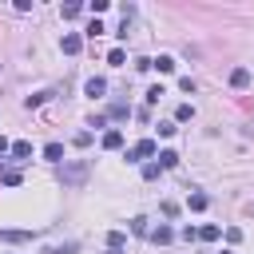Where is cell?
<instances>
[{
  "mask_svg": "<svg viewBox=\"0 0 254 254\" xmlns=\"http://www.w3.org/2000/svg\"><path fill=\"white\" fill-rule=\"evenodd\" d=\"M250 83V67H234L230 71V87H246Z\"/></svg>",
  "mask_w": 254,
  "mask_h": 254,
  "instance_id": "cell-8",
  "label": "cell"
},
{
  "mask_svg": "<svg viewBox=\"0 0 254 254\" xmlns=\"http://www.w3.org/2000/svg\"><path fill=\"white\" fill-rule=\"evenodd\" d=\"M4 151H12V143H8L4 135H0V155H4Z\"/></svg>",
  "mask_w": 254,
  "mask_h": 254,
  "instance_id": "cell-28",
  "label": "cell"
},
{
  "mask_svg": "<svg viewBox=\"0 0 254 254\" xmlns=\"http://www.w3.org/2000/svg\"><path fill=\"white\" fill-rule=\"evenodd\" d=\"M143 179H159V163H147L143 167Z\"/></svg>",
  "mask_w": 254,
  "mask_h": 254,
  "instance_id": "cell-27",
  "label": "cell"
},
{
  "mask_svg": "<svg viewBox=\"0 0 254 254\" xmlns=\"http://www.w3.org/2000/svg\"><path fill=\"white\" fill-rule=\"evenodd\" d=\"M218 234H222V230H218L214 222H206V226H198V238H202V242H214Z\"/></svg>",
  "mask_w": 254,
  "mask_h": 254,
  "instance_id": "cell-14",
  "label": "cell"
},
{
  "mask_svg": "<svg viewBox=\"0 0 254 254\" xmlns=\"http://www.w3.org/2000/svg\"><path fill=\"white\" fill-rule=\"evenodd\" d=\"M222 254H234V250H222Z\"/></svg>",
  "mask_w": 254,
  "mask_h": 254,
  "instance_id": "cell-29",
  "label": "cell"
},
{
  "mask_svg": "<svg viewBox=\"0 0 254 254\" xmlns=\"http://www.w3.org/2000/svg\"><path fill=\"white\" fill-rule=\"evenodd\" d=\"M171 167H179V155L175 151H159V171H171Z\"/></svg>",
  "mask_w": 254,
  "mask_h": 254,
  "instance_id": "cell-10",
  "label": "cell"
},
{
  "mask_svg": "<svg viewBox=\"0 0 254 254\" xmlns=\"http://www.w3.org/2000/svg\"><path fill=\"white\" fill-rule=\"evenodd\" d=\"M147 155H155V143H151V139H139V143L127 151V163H139V159H147Z\"/></svg>",
  "mask_w": 254,
  "mask_h": 254,
  "instance_id": "cell-2",
  "label": "cell"
},
{
  "mask_svg": "<svg viewBox=\"0 0 254 254\" xmlns=\"http://www.w3.org/2000/svg\"><path fill=\"white\" fill-rule=\"evenodd\" d=\"M175 119H179V123L194 119V107H190V103H179V107H175Z\"/></svg>",
  "mask_w": 254,
  "mask_h": 254,
  "instance_id": "cell-15",
  "label": "cell"
},
{
  "mask_svg": "<svg viewBox=\"0 0 254 254\" xmlns=\"http://www.w3.org/2000/svg\"><path fill=\"white\" fill-rule=\"evenodd\" d=\"M187 202H190V210H206V206H210V198H206L202 190H194V194H190Z\"/></svg>",
  "mask_w": 254,
  "mask_h": 254,
  "instance_id": "cell-13",
  "label": "cell"
},
{
  "mask_svg": "<svg viewBox=\"0 0 254 254\" xmlns=\"http://www.w3.org/2000/svg\"><path fill=\"white\" fill-rule=\"evenodd\" d=\"M107 246H111V254L123 250V246H127V234H123V230H111V234H107Z\"/></svg>",
  "mask_w": 254,
  "mask_h": 254,
  "instance_id": "cell-11",
  "label": "cell"
},
{
  "mask_svg": "<svg viewBox=\"0 0 254 254\" xmlns=\"http://www.w3.org/2000/svg\"><path fill=\"white\" fill-rule=\"evenodd\" d=\"M123 147V131H103V151H119Z\"/></svg>",
  "mask_w": 254,
  "mask_h": 254,
  "instance_id": "cell-6",
  "label": "cell"
},
{
  "mask_svg": "<svg viewBox=\"0 0 254 254\" xmlns=\"http://www.w3.org/2000/svg\"><path fill=\"white\" fill-rule=\"evenodd\" d=\"M83 91H87V95H91V99H99V95H103V91H107V79H99V75H91V79H87V83H83Z\"/></svg>",
  "mask_w": 254,
  "mask_h": 254,
  "instance_id": "cell-4",
  "label": "cell"
},
{
  "mask_svg": "<svg viewBox=\"0 0 254 254\" xmlns=\"http://www.w3.org/2000/svg\"><path fill=\"white\" fill-rule=\"evenodd\" d=\"M60 48H64V56H79V48H83V36H75V32H67V36L60 40Z\"/></svg>",
  "mask_w": 254,
  "mask_h": 254,
  "instance_id": "cell-3",
  "label": "cell"
},
{
  "mask_svg": "<svg viewBox=\"0 0 254 254\" xmlns=\"http://www.w3.org/2000/svg\"><path fill=\"white\" fill-rule=\"evenodd\" d=\"M179 87H183V91H187V95H194V91H198V83H194V79H190V75H183V79H179Z\"/></svg>",
  "mask_w": 254,
  "mask_h": 254,
  "instance_id": "cell-23",
  "label": "cell"
},
{
  "mask_svg": "<svg viewBox=\"0 0 254 254\" xmlns=\"http://www.w3.org/2000/svg\"><path fill=\"white\" fill-rule=\"evenodd\" d=\"M127 115H131L127 103H115V107H111V119H127Z\"/></svg>",
  "mask_w": 254,
  "mask_h": 254,
  "instance_id": "cell-24",
  "label": "cell"
},
{
  "mask_svg": "<svg viewBox=\"0 0 254 254\" xmlns=\"http://www.w3.org/2000/svg\"><path fill=\"white\" fill-rule=\"evenodd\" d=\"M87 175H91V171H87V163H83V159H75V163H64V167H60V183H64V187H83V183H87Z\"/></svg>",
  "mask_w": 254,
  "mask_h": 254,
  "instance_id": "cell-1",
  "label": "cell"
},
{
  "mask_svg": "<svg viewBox=\"0 0 254 254\" xmlns=\"http://www.w3.org/2000/svg\"><path fill=\"white\" fill-rule=\"evenodd\" d=\"M79 12H83V4H79V0H71V4H64V8H60V16H64V20H75Z\"/></svg>",
  "mask_w": 254,
  "mask_h": 254,
  "instance_id": "cell-12",
  "label": "cell"
},
{
  "mask_svg": "<svg viewBox=\"0 0 254 254\" xmlns=\"http://www.w3.org/2000/svg\"><path fill=\"white\" fill-rule=\"evenodd\" d=\"M123 60H127V52H123V48H111V52H107V64H115V67H119Z\"/></svg>",
  "mask_w": 254,
  "mask_h": 254,
  "instance_id": "cell-20",
  "label": "cell"
},
{
  "mask_svg": "<svg viewBox=\"0 0 254 254\" xmlns=\"http://www.w3.org/2000/svg\"><path fill=\"white\" fill-rule=\"evenodd\" d=\"M44 159L48 163H64V143H48L44 147Z\"/></svg>",
  "mask_w": 254,
  "mask_h": 254,
  "instance_id": "cell-9",
  "label": "cell"
},
{
  "mask_svg": "<svg viewBox=\"0 0 254 254\" xmlns=\"http://www.w3.org/2000/svg\"><path fill=\"white\" fill-rule=\"evenodd\" d=\"M151 67H159V71H175V60H171V56H159V60H151Z\"/></svg>",
  "mask_w": 254,
  "mask_h": 254,
  "instance_id": "cell-17",
  "label": "cell"
},
{
  "mask_svg": "<svg viewBox=\"0 0 254 254\" xmlns=\"http://www.w3.org/2000/svg\"><path fill=\"white\" fill-rule=\"evenodd\" d=\"M0 183H4V187H20V171H4Z\"/></svg>",
  "mask_w": 254,
  "mask_h": 254,
  "instance_id": "cell-22",
  "label": "cell"
},
{
  "mask_svg": "<svg viewBox=\"0 0 254 254\" xmlns=\"http://www.w3.org/2000/svg\"><path fill=\"white\" fill-rule=\"evenodd\" d=\"M131 230H135V234H147V218H143V214H139V218H131Z\"/></svg>",
  "mask_w": 254,
  "mask_h": 254,
  "instance_id": "cell-25",
  "label": "cell"
},
{
  "mask_svg": "<svg viewBox=\"0 0 254 254\" xmlns=\"http://www.w3.org/2000/svg\"><path fill=\"white\" fill-rule=\"evenodd\" d=\"M48 95H52V91H36V95H28V99H24V107H28V111H32V107H40Z\"/></svg>",
  "mask_w": 254,
  "mask_h": 254,
  "instance_id": "cell-18",
  "label": "cell"
},
{
  "mask_svg": "<svg viewBox=\"0 0 254 254\" xmlns=\"http://www.w3.org/2000/svg\"><path fill=\"white\" fill-rule=\"evenodd\" d=\"M12 155H16V159H28V155H32V143H24V139L12 143Z\"/></svg>",
  "mask_w": 254,
  "mask_h": 254,
  "instance_id": "cell-19",
  "label": "cell"
},
{
  "mask_svg": "<svg viewBox=\"0 0 254 254\" xmlns=\"http://www.w3.org/2000/svg\"><path fill=\"white\" fill-rule=\"evenodd\" d=\"M99 32H107V28H103V24H99V20H91V24H87V36H91V40H95V36H99Z\"/></svg>",
  "mask_w": 254,
  "mask_h": 254,
  "instance_id": "cell-26",
  "label": "cell"
},
{
  "mask_svg": "<svg viewBox=\"0 0 254 254\" xmlns=\"http://www.w3.org/2000/svg\"><path fill=\"white\" fill-rule=\"evenodd\" d=\"M147 234H151V242H155V246H167V242L175 238V230H171V226H155V230H147Z\"/></svg>",
  "mask_w": 254,
  "mask_h": 254,
  "instance_id": "cell-5",
  "label": "cell"
},
{
  "mask_svg": "<svg viewBox=\"0 0 254 254\" xmlns=\"http://www.w3.org/2000/svg\"><path fill=\"white\" fill-rule=\"evenodd\" d=\"M167 91H163V83H155V87H147V103H159Z\"/></svg>",
  "mask_w": 254,
  "mask_h": 254,
  "instance_id": "cell-21",
  "label": "cell"
},
{
  "mask_svg": "<svg viewBox=\"0 0 254 254\" xmlns=\"http://www.w3.org/2000/svg\"><path fill=\"white\" fill-rule=\"evenodd\" d=\"M79 246L75 242H64V246H44V254H75Z\"/></svg>",
  "mask_w": 254,
  "mask_h": 254,
  "instance_id": "cell-16",
  "label": "cell"
},
{
  "mask_svg": "<svg viewBox=\"0 0 254 254\" xmlns=\"http://www.w3.org/2000/svg\"><path fill=\"white\" fill-rule=\"evenodd\" d=\"M0 238L4 242H28V238H36V230H0Z\"/></svg>",
  "mask_w": 254,
  "mask_h": 254,
  "instance_id": "cell-7",
  "label": "cell"
}]
</instances>
